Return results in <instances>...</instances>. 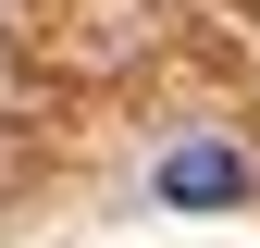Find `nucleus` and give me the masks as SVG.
I'll return each instance as SVG.
<instances>
[{"instance_id": "f257e3e1", "label": "nucleus", "mask_w": 260, "mask_h": 248, "mask_svg": "<svg viewBox=\"0 0 260 248\" xmlns=\"http://www.w3.org/2000/svg\"><path fill=\"white\" fill-rule=\"evenodd\" d=\"M161 199L174 211H223V199H248V162L236 149H174L161 162Z\"/></svg>"}]
</instances>
